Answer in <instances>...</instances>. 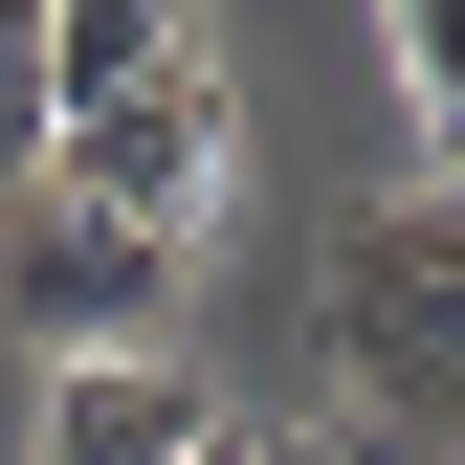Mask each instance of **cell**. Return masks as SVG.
Instances as JSON below:
<instances>
[{"label":"cell","instance_id":"cell-5","mask_svg":"<svg viewBox=\"0 0 465 465\" xmlns=\"http://www.w3.org/2000/svg\"><path fill=\"white\" fill-rule=\"evenodd\" d=\"M155 67H200V0H45V89H67V111L155 89Z\"/></svg>","mask_w":465,"mask_h":465},{"label":"cell","instance_id":"cell-6","mask_svg":"<svg viewBox=\"0 0 465 465\" xmlns=\"http://www.w3.org/2000/svg\"><path fill=\"white\" fill-rule=\"evenodd\" d=\"M45 134H67V89H45V0H0V200L45 178Z\"/></svg>","mask_w":465,"mask_h":465},{"label":"cell","instance_id":"cell-3","mask_svg":"<svg viewBox=\"0 0 465 465\" xmlns=\"http://www.w3.org/2000/svg\"><path fill=\"white\" fill-rule=\"evenodd\" d=\"M45 178H67L89 222H134V244L200 266V200H222V67H155V89L67 111V134H45Z\"/></svg>","mask_w":465,"mask_h":465},{"label":"cell","instance_id":"cell-7","mask_svg":"<svg viewBox=\"0 0 465 465\" xmlns=\"http://www.w3.org/2000/svg\"><path fill=\"white\" fill-rule=\"evenodd\" d=\"M399 23V89H421V134H443V178H465V0H377Z\"/></svg>","mask_w":465,"mask_h":465},{"label":"cell","instance_id":"cell-9","mask_svg":"<svg viewBox=\"0 0 465 465\" xmlns=\"http://www.w3.org/2000/svg\"><path fill=\"white\" fill-rule=\"evenodd\" d=\"M266 465H377V443H266Z\"/></svg>","mask_w":465,"mask_h":465},{"label":"cell","instance_id":"cell-2","mask_svg":"<svg viewBox=\"0 0 465 465\" xmlns=\"http://www.w3.org/2000/svg\"><path fill=\"white\" fill-rule=\"evenodd\" d=\"M155 311H178V244L89 222L67 178H23V200H0V332H23L45 377H89V355H155Z\"/></svg>","mask_w":465,"mask_h":465},{"label":"cell","instance_id":"cell-1","mask_svg":"<svg viewBox=\"0 0 465 465\" xmlns=\"http://www.w3.org/2000/svg\"><path fill=\"white\" fill-rule=\"evenodd\" d=\"M311 332H332V399H355L377 443H465V178L355 200V244H332Z\"/></svg>","mask_w":465,"mask_h":465},{"label":"cell","instance_id":"cell-4","mask_svg":"<svg viewBox=\"0 0 465 465\" xmlns=\"http://www.w3.org/2000/svg\"><path fill=\"white\" fill-rule=\"evenodd\" d=\"M222 421V399L178 377V355H89V377H45V465H178Z\"/></svg>","mask_w":465,"mask_h":465},{"label":"cell","instance_id":"cell-8","mask_svg":"<svg viewBox=\"0 0 465 465\" xmlns=\"http://www.w3.org/2000/svg\"><path fill=\"white\" fill-rule=\"evenodd\" d=\"M178 465H266V421H200V443H178Z\"/></svg>","mask_w":465,"mask_h":465}]
</instances>
